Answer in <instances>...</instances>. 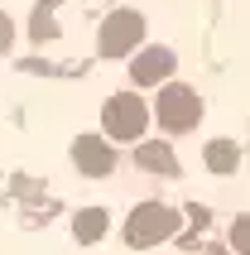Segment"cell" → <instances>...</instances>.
Listing matches in <instances>:
<instances>
[{
	"mask_svg": "<svg viewBox=\"0 0 250 255\" xmlns=\"http://www.w3.org/2000/svg\"><path fill=\"white\" fill-rule=\"evenodd\" d=\"M149 121H154V101H144L139 92H116L101 106V135L111 144H139Z\"/></svg>",
	"mask_w": 250,
	"mask_h": 255,
	"instance_id": "6da1fadb",
	"label": "cell"
},
{
	"mask_svg": "<svg viewBox=\"0 0 250 255\" xmlns=\"http://www.w3.org/2000/svg\"><path fill=\"white\" fill-rule=\"evenodd\" d=\"M178 231H183V212H178V207H168V202H139V207H130L121 236H125V246L149 251V246L173 241Z\"/></svg>",
	"mask_w": 250,
	"mask_h": 255,
	"instance_id": "7a4b0ae2",
	"label": "cell"
},
{
	"mask_svg": "<svg viewBox=\"0 0 250 255\" xmlns=\"http://www.w3.org/2000/svg\"><path fill=\"white\" fill-rule=\"evenodd\" d=\"M202 97H197L188 82H168L159 87V97H154V121H159V130H168V135H188V130L202 126Z\"/></svg>",
	"mask_w": 250,
	"mask_h": 255,
	"instance_id": "3957f363",
	"label": "cell"
},
{
	"mask_svg": "<svg viewBox=\"0 0 250 255\" xmlns=\"http://www.w3.org/2000/svg\"><path fill=\"white\" fill-rule=\"evenodd\" d=\"M144 43V14L139 10H111L97 29V53L101 58H135Z\"/></svg>",
	"mask_w": 250,
	"mask_h": 255,
	"instance_id": "277c9868",
	"label": "cell"
},
{
	"mask_svg": "<svg viewBox=\"0 0 250 255\" xmlns=\"http://www.w3.org/2000/svg\"><path fill=\"white\" fill-rule=\"evenodd\" d=\"M178 72V53L168 43H144L135 58H130V82L135 87H168Z\"/></svg>",
	"mask_w": 250,
	"mask_h": 255,
	"instance_id": "5b68a950",
	"label": "cell"
},
{
	"mask_svg": "<svg viewBox=\"0 0 250 255\" xmlns=\"http://www.w3.org/2000/svg\"><path fill=\"white\" fill-rule=\"evenodd\" d=\"M72 169L82 178H106L116 173V144L106 135H77L72 140Z\"/></svg>",
	"mask_w": 250,
	"mask_h": 255,
	"instance_id": "8992f818",
	"label": "cell"
},
{
	"mask_svg": "<svg viewBox=\"0 0 250 255\" xmlns=\"http://www.w3.org/2000/svg\"><path fill=\"white\" fill-rule=\"evenodd\" d=\"M135 164L144 173H178V159H173V144H159V140H144V144H135Z\"/></svg>",
	"mask_w": 250,
	"mask_h": 255,
	"instance_id": "52a82bcc",
	"label": "cell"
},
{
	"mask_svg": "<svg viewBox=\"0 0 250 255\" xmlns=\"http://www.w3.org/2000/svg\"><path fill=\"white\" fill-rule=\"evenodd\" d=\"M106 227H111V212H106V207H82V212L72 217V236H77L82 246L101 241V236H106Z\"/></svg>",
	"mask_w": 250,
	"mask_h": 255,
	"instance_id": "ba28073f",
	"label": "cell"
},
{
	"mask_svg": "<svg viewBox=\"0 0 250 255\" xmlns=\"http://www.w3.org/2000/svg\"><path fill=\"white\" fill-rule=\"evenodd\" d=\"M202 164H207L212 173H236L241 169V149H236V140H207V149H202Z\"/></svg>",
	"mask_w": 250,
	"mask_h": 255,
	"instance_id": "9c48e42d",
	"label": "cell"
},
{
	"mask_svg": "<svg viewBox=\"0 0 250 255\" xmlns=\"http://www.w3.org/2000/svg\"><path fill=\"white\" fill-rule=\"evenodd\" d=\"M53 5H58V0H39V5H34V19H29V39H34V43H48V39H58Z\"/></svg>",
	"mask_w": 250,
	"mask_h": 255,
	"instance_id": "30bf717a",
	"label": "cell"
},
{
	"mask_svg": "<svg viewBox=\"0 0 250 255\" xmlns=\"http://www.w3.org/2000/svg\"><path fill=\"white\" fill-rule=\"evenodd\" d=\"M231 251L236 255H250V212H241L231 222Z\"/></svg>",
	"mask_w": 250,
	"mask_h": 255,
	"instance_id": "8fae6325",
	"label": "cell"
},
{
	"mask_svg": "<svg viewBox=\"0 0 250 255\" xmlns=\"http://www.w3.org/2000/svg\"><path fill=\"white\" fill-rule=\"evenodd\" d=\"M10 43H14V19H10L5 10H0V58L10 53Z\"/></svg>",
	"mask_w": 250,
	"mask_h": 255,
	"instance_id": "7c38bea8",
	"label": "cell"
},
{
	"mask_svg": "<svg viewBox=\"0 0 250 255\" xmlns=\"http://www.w3.org/2000/svg\"><path fill=\"white\" fill-rule=\"evenodd\" d=\"M202 255H226V251H202Z\"/></svg>",
	"mask_w": 250,
	"mask_h": 255,
	"instance_id": "4fadbf2b",
	"label": "cell"
}]
</instances>
